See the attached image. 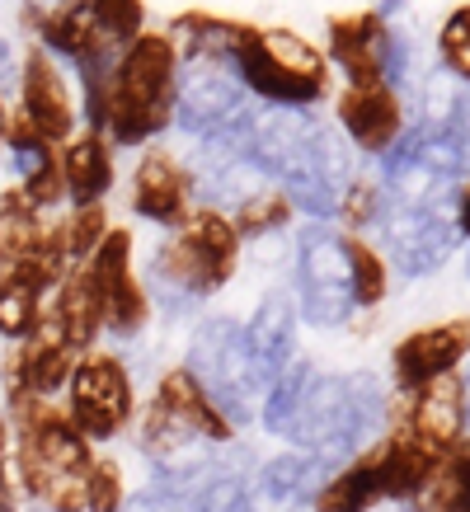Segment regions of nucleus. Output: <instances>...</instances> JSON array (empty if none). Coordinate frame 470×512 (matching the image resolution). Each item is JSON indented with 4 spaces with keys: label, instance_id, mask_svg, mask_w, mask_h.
Masks as SVG:
<instances>
[{
    "label": "nucleus",
    "instance_id": "nucleus-7",
    "mask_svg": "<svg viewBox=\"0 0 470 512\" xmlns=\"http://www.w3.org/2000/svg\"><path fill=\"white\" fill-rule=\"evenodd\" d=\"M235 437V428L221 419V409L207 400V390L184 372V367H174V372L160 376L156 386V400L151 409L141 414V451L151 456V461H179L188 451L198 447V442H217L226 447Z\"/></svg>",
    "mask_w": 470,
    "mask_h": 512
},
{
    "label": "nucleus",
    "instance_id": "nucleus-9",
    "mask_svg": "<svg viewBox=\"0 0 470 512\" xmlns=\"http://www.w3.org/2000/svg\"><path fill=\"white\" fill-rule=\"evenodd\" d=\"M297 315L306 325L334 329L353 315V287H348L344 235L329 226H306L297 240Z\"/></svg>",
    "mask_w": 470,
    "mask_h": 512
},
{
    "label": "nucleus",
    "instance_id": "nucleus-12",
    "mask_svg": "<svg viewBox=\"0 0 470 512\" xmlns=\"http://www.w3.org/2000/svg\"><path fill=\"white\" fill-rule=\"evenodd\" d=\"M19 118L38 132L43 141H71L76 137V90H71V80H66L62 62L43 52V47H33L24 52V66H19Z\"/></svg>",
    "mask_w": 470,
    "mask_h": 512
},
{
    "label": "nucleus",
    "instance_id": "nucleus-28",
    "mask_svg": "<svg viewBox=\"0 0 470 512\" xmlns=\"http://www.w3.org/2000/svg\"><path fill=\"white\" fill-rule=\"evenodd\" d=\"M311 376H315L311 362H292V367H287V372H282L278 381L264 390V400H259V423H264L268 433H282V437H287V428H292V419H297L301 400H306Z\"/></svg>",
    "mask_w": 470,
    "mask_h": 512
},
{
    "label": "nucleus",
    "instance_id": "nucleus-18",
    "mask_svg": "<svg viewBox=\"0 0 470 512\" xmlns=\"http://www.w3.org/2000/svg\"><path fill=\"white\" fill-rule=\"evenodd\" d=\"M297 301L287 292H268L259 301V311L250 315V325H245V348H250V362L264 390L278 381L292 362H297Z\"/></svg>",
    "mask_w": 470,
    "mask_h": 512
},
{
    "label": "nucleus",
    "instance_id": "nucleus-36",
    "mask_svg": "<svg viewBox=\"0 0 470 512\" xmlns=\"http://www.w3.org/2000/svg\"><path fill=\"white\" fill-rule=\"evenodd\" d=\"M0 512H19V503H15V484H10L5 466H0Z\"/></svg>",
    "mask_w": 470,
    "mask_h": 512
},
{
    "label": "nucleus",
    "instance_id": "nucleus-22",
    "mask_svg": "<svg viewBox=\"0 0 470 512\" xmlns=\"http://www.w3.org/2000/svg\"><path fill=\"white\" fill-rule=\"evenodd\" d=\"M62 184H66V198L76 202V207H99V202L113 193V146L104 132H80L62 146Z\"/></svg>",
    "mask_w": 470,
    "mask_h": 512
},
{
    "label": "nucleus",
    "instance_id": "nucleus-21",
    "mask_svg": "<svg viewBox=\"0 0 470 512\" xmlns=\"http://www.w3.org/2000/svg\"><path fill=\"white\" fill-rule=\"evenodd\" d=\"M320 470H325V461L311 456V451H287V456L264 461V466L250 475L254 512H287V508H297L301 498H315Z\"/></svg>",
    "mask_w": 470,
    "mask_h": 512
},
{
    "label": "nucleus",
    "instance_id": "nucleus-31",
    "mask_svg": "<svg viewBox=\"0 0 470 512\" xmlns=\"http://www.w3.org/2000/svg\"><path fill=\"white\" fill-rule=\"evenodd\" d=\"M57 235H62L66 264H71V268L90 264V254L99 249V240L109 235V221H104V202H99V207H76V212H71V221H62V226H57Z\"/></svg>",
    "mask_w": 470,
    "mask_h": 512
},
{
    "label": "nucleus",
    "instance_id": "nucleus-37",
    "mask_svg": "<svg viewBox=\"0 0 470 512\" xmlns=\"http://www.w3.org/2000/svg\"><path fill=\"white\" fill-rule=\"evenodd\" d=\"M10 123H15V118H10V109H5V94H0V151H5V141H10Z\"/></svg>",
    "mask_w": 470,
    "mask_h": 512
},
{
    "label": "nucleus",
    "instance_id": "nucleus-35",
    "mask_svg": "<svg viewBox=\"0 0 470 512\" xmlns=\"http://www.w3.org/2000/svg\"><path fill=\"white\" fill-rule=\"evenodd\" d=\"M456 231L470 235V184L456 193Z\"/></svg>",
    "mask_w": 470,
    "mask_h": 512
},
{
    "label": "nucleus",
    "instance_id": "nucleus-14",
    "mask_svg": "<svg viewBox=\"0 0 470 512\" xmlns=\"http://www.w3.org/2000/svg\"><path fill=\"white\" fill-rule=\"evenodd\" d=\"M339 127L344 137L367 151V156H386L395 141L405 137V113H400V94L386 80H358L339 94Z\"/></svg>",
    "mask_w": 470,
    "mask_h": 512
},
{
    "label": "nucleus",
    "instance_id": "nucleus-5",
    "mask_svg": "<svg viewBox=\"0 0 470 512\" xmlns=\"http://www.w3.org/2000/svg\"><path fill=\"white\" fill-rule=\"evenodd\" d=\"M24 19L38 33V47L71 66L104 57V52H123L127 43H137L146 33L141 0H57L43 10L29 5Z\"/></svg>",
    "mask_w": 470,
    "mask_h": 512
},
{
    "label": "nucleus",
    "instance_id": "nucleus-1",
    "mask_svg": "<svg viewBox=\"0 0 470 512\" xmlns=\"http://www.w3.org/2000/svg\"><path fill=\"white\" fill-rule=\"evenodd\" d=\"M240 264V235L226 212L198 207L146 264V296H156L165 315H184L188 306L207 301L235 278Z\"/></svg>",
    "mask_w": 470,
    "mask_h": 512
},
{
    "label": "nucleus",
    "instance_id": "nucleus-34",
    "mask_svg": "<svg viewBox=\"0 0 470 512\" xmlns=\"http://www.w3.org/2000/svg\"><path fill=\"white\" fill-rule=\"evenodd\" d=\"M381 193H376L372 184H348L344 188V198H339V217L353 226V231H362L367 221H381Z\"/></svg>",
    "mask_w": 470,
    "mask_h": 512
},
{
    "label": "nucleus",
    "instance_id": "nucleus-19",
    "mask_svg": "<svg viewBox=\"0 0 470 512\" xmlns=\"http://www.w3.org/2000/svg\"><path fill=\"white\" fill-rule=\"evenodd\" d=\"M386 47H391V24L376 10L329 19V57L348 71V85L386 80Z\"/></svg>",
    "mask_w": 470,
    "mask_h": 512
},
{
    "label": "nucleus",
    "instance_id": "nucleus-20",
    "mask_svg": "<svg viewBox=\"0 0 470 512\" xmlns=\"http://www.w3.org/2000/svg\"><path fill=\"white\" fill-rule=\"evenodd\" d=\"M5 156H10V165H15V174H19V193H24V198H29L38 212H52V207L66 198L62 165H57L52 141L38 137V132H33L24 118H15V123H10Z\"/></svg>",
    "mask_w": 470,
    "mask_h": 512
},
{
    "label": "nucleus",
    "instance_id": "nucleus-24",
    "mask_svg": "<svg viewBox=\"0 0 470 512\" xmlns=\"http://www.w3.org/2000/svg\"><path fill=\"white\" fill-rule=\"evenodd\" d=\"M52 315L62 325L71 353H85L99 334H104V306H99V292H94V278L80 268H66V278L57 282V301H52Z\"/></svg>",
    "mask_w": 470,
    "mask_h": 512
},
{
    "label": "nucleus",
    "instance_id": "nucleus-3",
    "mask_svg": "<svg viewBox=\"0 0 470 512\" xmlns=\"http://www.w3.org/2000/svg\"><path fill=\"white\" fill-rule=\"evenodd\" d=\"M174 80H179V57L165 33H141L137 43L123 47L113 71L109 118H104L109 146H146L156 132L170 127Z\"/></svg>",
    "mask_w": 470,
    "mask_h": 512
},
{
    "label": "nucleus",
    "instance_id": "nucleus-26",
    "mask_svg": "<svg viewBox=\"0 0 470 512\" xmlns=\"http://www.w3.org/2000/svg\"><path fill=\"white\" fill-rule=\"evenodd\" d=\"M414 512H470V447L438 461L433 480L414 494Z\"/></svg>",
    "mask_w": 470,
    "mask_h": 512
},
{
    "label": "nucleus",
    "instance_id": "nucleus-29",
    "mask_svg": "<svg viewBox=\"0 0 470 512\" xmlns=\"http://www.w3.org/2000/svg\"><path fill=\"white\" fill-rule=\"evenodd\" d=\"M344 254H348V287H353V306H381L391 292V268L376 254L367 240L344 235Z\"/></svg>",
    "mask_w": 470,
    "mask_h": 512
},
{
    "label": "nucleus",
    "instance_id": "nucleus-33",
    "mask_svg": "<svg viewBox=\"0 0 470 512\" xmlns=\"http://www.w3.org/2000/svg\"><path fill=\"white\" fill-rule=\"evenodd\" d=\"M123 475L113 461H94L85 475V512H123Z\"/></svg>",
    "mask_w": 470,
    "mask_h": 512
},
{
    "label": "nucleus",
    "instance_id": "nucleus-16",
    "mask_svg": "<svg viewBox=\"0 0 470 512\" xmlns=\"http://www.w3.org/2000/svg\"><path fill=\"white\" fill-rule=\"evenodd\" d=\"M470 353V320H447V325L419 329L405 343H395V386L419 390L438 376H452L461 357Z\"/></svg>",
    "mask_w": 470,
    "mask_h": 512
},
{
    "label": "nucleus",
    "instance_id": "nucleus-23",
    "mask_svg": "<svg viewBox=\"0 0 470 512\" xmlns=\"http://www.w3.org/2000/svg\"><path fill=\"white\" fill-rule=\"evenodd\" d=\"M381 498H386V466H381V447H372V451H362L353 466L329 475L315 489L311 508L315 512H372Z\"/></svg>",
    "mask_w": 470,
    "mask_h": 512
},
{
    "label": "nucleus",
    "instance_id": "nucleus-6",
    "mask_svg": "<svg viewBox=\"0 0 470 512\" xmlns=\"http://www.w3.org/2000/svg\"><path fill=\"white\" fill-rule=\"evenodd\" d=\"M184 372L207 390V400L217 404L221 419L231 423V428H245L259 414L264 381H259V372H254V362H250L245 325L240 320L207 315L203 325L193 329V339H188Z\"/></svg>",
    "mask_w": 470,
    "mask_h": 512
},
{
    "label": "nucleus",
    "instance_id": "nucleus-11",
    "mask_svg": "<svg viewBox=\"0 0 470 512\" xmlns=\"http://www.w3.org/2000/svg\"><path fill=\"white\" fill-rule=\"evenodd\" d=\"M85 273L94 278V292H99V306H104V334H113L118 343L137 339L146 320H151V296L132 273V235L127 231L104 235L99 249L90 254Z\"/></svg>",
    "mask_w": 470,
    "mask_h": 512
},
{
    "label": "nucleus",
    "instance_id": "nucleus-10",
    "mask_svg": "<svg viewBox=\"0 0 470 512\" xmlns=\"http://www.w3.org/2000/svg\"><path fill=\"white\" fill-rule=\"evenodd\" d=\"M250 109V90L240 85L231 62H188L179 66V80H174V113L170 123L184 132V137H207L217 132L221 123H231Z\"/></svg>",
    "mask_w": 470,
    "mask_h": 512
},
{
    "label": "nucleus",
    "instance_id": "nucleus-4",
    "mask_svg": "<svg viewBox=\"0 0 470 512\" xmlns=\"http://www.w3.org/2000/svg\"><path fill=\"white\" fill-rule=\"evenodd\" d=\"M381 419H386V395H381V386H376L372 376L315 372L287 437L329 466V461L353 456L381 428Z\"/></svg>",
    "mask_w": 470,
    "mask_h": 512
},
{
    "label": "nucleus",
    "instance_id": "nucleus-30",
    "mask_svg": "<svg viewBox=\"0 0 470 512\" xmlns=\"http://www.w3.org/2000/svg\"><path fill=\"white\" fill-rule=\"evenodd\" d=\"M287 221H292V202L282 198L278 188L254 193V198H245L231 212V226H235L240 240H268V235H278Z\"/></svg>",
    "mask_w": 470,
    "mask_h": 512
},
{
    "label": "nucleus",
    "instance_id": "nucleus-25",
    "mask_svg": "<svg viewBox=\"0 0 470 512\" xmlns=\"http://www.w3.org/2000/svg\"><path fill=\"white\" fill-rule=\"evenodd\" d=\"M235 29H240V24H231V19H217V15H207V10H188V15H179L170 29H165V38H170L179 66H188V62H231Z\"/></svg>",
    "mask_w": 470,
    "mask_h": 512
},
{
    "label": "nucleus",
    "instance_id": "nucleus-38",
    "mask_svg": "<svg viewBox=\"0 0 470 512\" xmlns=\"http://www.w3.org/2000/svg\"><path fill=\"white\" fill-rule=\"evenodd\" d=\"M0 456H5V419H0Z\"/></svg>",
    "mask_w": 470,
    "mask_h": 512
},
{
    "label": "nucleus",
    "instance_id": "nucleus-32",
    "mask_svg": "<svg viewBox=\"0 0 470 512\" xmlns=\"http://www.w3.org/2000/svg\"><path fill=\"white\" fill-rule=\"evenodd\" d=\"M438 52H442V66L456 80H470V5H456L447 15V24L438 33Z\"/></svg>",
    "mask_w": 470,
    "mask_h": 512
},
{
    "label": "nucleus",
    "instance_id": "nucleus-27",
    "mask_svg": "<svg viewBox=\"0 0 470 512\" xmlns=\"http://www.w3.org/2000/svg\"><path fill=\"white\" fill-rule=\"evenodd\" d=\"M43 315V287L29 273L0 278V339H29Z\"/></svg>",
    "mask_w": 470,
    "mask_h": 512
},
{
    "label": "nucleus",
    "instance_id": "nucleus-13",
    "mask_svg": "<svg viewBox=\"0 0 470 512\" xmlns=\"http://www.w3.org/2000/svg\"><path fill=\"white\" fill-rule=\"evenodd\" d=\"M395 433H409L428 451H452L466 433V400H461V376H438L419 390H400V414Z\"/></svg>",
    "mask_w": 470,
    "mask_h": 512
},
{
    "label": "nucleus",
    "instance_id": "nucleus-17",
    "mask_svg": "<svg viewBox=\"0 0 470 512\" xmlns=\"http://www.w3.org/2000/svg\"><path fill=\"white\" fill-rule=\"evenodd\" d=\"M381 221H386L400 273L419 278V273H433L438 264H447V254L456 245V226H447L433 207H395V212H381Z\"/></svg>",
    "mask_w": 470,
    "mask_h": 512
},
{
    "label": "nucleus",
    "instance_id": "nucleus-8",
    "mask_svg": "<svg viewBox=\"0 0 470 512\" xmlns=\"http://www.w3.org/2000/svg\"><path fill=\"white\" fill-rule=\"evenodd\" d=\"M137 409V390H132V372L123 367V357L99 353L85 357L71 367V381H66V419L80 437L90 442H109L127 428Z\"/></svg>",
    "mask_w": 470,
    "mask_h": 512
},
{
    "label": "nucleus",
    "instance_id": "nucleus-2",
    "mask_svg": "<svg viewBox=\"0 0 470 512\" xmlns=\"http://www.w3.org/2000/svg\"><path fill=\"white\" fill-rule=\"evenodd\" d=\"M240 85L268 109H311L329 90V62L292 29H254L240 24L231 47Z\"/></svg>",
    "mask_w": 470,
    "mask_h": 512
},
{
    "label": "nucleus",
    "instance_id": "nucleus-15",
    "mask_svg": "<svg viewBox=\"0 0 470 512\" xmlns=\"http://www.w3.org/2000/svg\"><path fill=\"white\" fill-rule=\"evenodd\" d=\"M132 212L151 226H170L179 231L193 217V179L188 165H179L165 151H146L132 170Z\"/></svg>",
    "mask_w": 470,
    "mask_h": 512
}]
</instances>
